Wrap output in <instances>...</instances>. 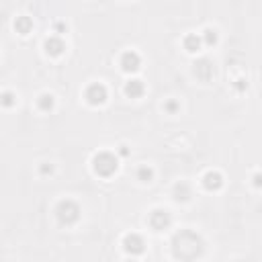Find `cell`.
<instances>
[{
	"instance_id": "obj_1",
	"label": "cell",
	"mask_w": 262,
	"mask_h": 262,
	"mask_svg": "<svg viewBox=\"0 0 262 262\" xmlns=\"http://www.w3.org/2000/svg\"><path fill=\"white\" fill-rule=\"evenodd\" d=\"M174 256L182 258V260H191L201 254L203 250V242L195 231H180V234L174 236Z\"/></svg>"
},
{
	"instance_id": "obj_2",
	"label": "cell",
	"mask_w": 262,
	"mask_h": 262,
	"mask_svg": "<svg viewBox=\"0 0 262 262\" xmlns=\"http://www.w3.org/2000/svg\"><path fill=\"white\" fill-rule=\"evenodd\" d=\"M94 164V172L99 174V176H111V174L117 172V158L113 156L111 152H101L99 156H94L92 160Z\"/></svg>"
},
{
	"instance_id": "obj_3",
	"label": "cell",
	"mask_w": 262,
	"mask_h": 262,
	"mask_svg": "<svg viewBox=\"0 0 262 262\" xmlns=\"http://www.w3.org/2000/svg\"><path fill=\"white\" fill-rule=\"evenodd\" d=\"M55 215L62 226H74V223L80 219V207L76 205L74 201H62L60 205H57Z\"/></svg>"
},
{
	"instance_id": "obj_4",
	"label": "cell",
	"mask_w": 262,
	"mask_h": 262,
	"mask_svg": "<svg viewBox=\"0 0 262 262\" xmlns=\"http://www.w3.org/2000/svg\"><path fill=\"white\" fill-rule=\"evenodd\" d=\"M192 72H195V76L199 80L207 82L213 78V74H215V64H213L211 60H207V57H203V60L195 62V68H192Z\"/></svg>"
},
{
	"instance_id": "obj_5",
	"label": "cell",
	"mask_w": 262,
	"mask_h": 262,
	"mask_svg": "<svg viewBox=\"0 0 262 262\" xmlns=\"http://www.w3.org/2000/svg\"><path fill=\"white\" fill-rule=\"evenodd\" d=\"M86 101H88L92 106H99L106 101V88L103 84H90L88 88H86Z\"/></svg>"
},
{
	"instance_id": "obj_6",
	"label": "cell",
	"mask_w": 262,
	"mask_h": 262,
	"mask_svg": "<svg viewBox=\"0 0 262 262\" xmlns=\"http://www.w3.org/2000/svg\"><path fill=\"white\" fill-rule=\"evenodd\" d=\"M150 226L154 227V229H158V231H162V229H166L168 226H170V213L168 211H162V209H156L150 215Z\"/></svg>"
},
{
	"instance_id": "obj_7",
	"label": "cell",
	"mask_w": 262,
	"mask_h": 262,
	"mask_svg": "<svg viewBox=\"0 0 262 262\" xmlns=\"http://www.w3.org/2000/svg\"><path fill=\"white\" fill-rule=\"evenodd\" d=\"M141 66V57L135 52H125L121 55V68L125 72H138Z\"/></svg>"
},
{
	"instance_id": "obj_8",
	"label": "cell",
	"mask_w": 262,
	"mask_h": 262,
	"mask_svg": "<svg viewBox=\"0 0 262 262\" xmlns=\"http://www.w3.org/2000/svg\"><path fill=\"white\" fill-rule=\"evenodd\" d=\"M123 246H125V250H127L129 254H141L145 244H143L141 236H138V234H129V236H125Z\"/></svg>"
},
{
	"instance_id": "obj_9",
	"label": "cell",
	"mask_w": 262,
	"mask_h": 262,
	"mask_svg": "<svg viewBox=\"0 0 262 262\" xmlns=\"http://www.w3.org/2000/svg\"><path fill=\"white\" fill-rule=\"evenodd\" d=\"M66 50V43L60 39V37H50V39L45 41V52L47 55H52V57H57V55H62Z\"/></svg>"
},
{
	"instance_id": "obj_10",
	"label": "cell",
	"mask_w": 262,
	"mask_h": 262,
	"mask_svg": "<svg viewBox=\"0 0 262 262\" xmlns=\"http://www.w3.org/2000/svg\"><path fill=\"white\" fill-rule=\"evenodd\" d=\"M203 187L207 191H219L223 187V176L219 172H207L205 176H203Z\"/></svg>"
},
{
	"instance_id": "obj_11",
	"label": "cell",
	"mask_w": 262,
	"mask_h": 262,
	"mask_svg": "<svg viewBox=\"0 0 262 262\" xmlns=\"http://www.w3.org/2000/svg\"><path fill=\"white\" fill-rule=\"evenodd\" d=\"M125 92H127V96H131V99H140V96L145 92V86L141 80H129L127 84H125Z\"/></svg>"
},
{
	"instance_id": "obj_12",
	"label": "cell",
	"mask_w": 262,
	"mask_h": 262,
	"mask_svg": "<svg viewBox=\"0 0 262 262\" xmlns=\"http://www.w3.org/2000/svg\"><path fill=\"white\" fill-rule=\"evenodd\" d=\"M201 43H203V37H199V35H195V33L184 37V50L191 52V53L199 52V50H201Z\"/></svg>"
},
{
	"instance_id": "obj_13",
	"label": "cell",
	"mask_w": 262,
	"mask_h": 262,
	"mask_svg": "<svg viewBox=\"0 0 262 262\" xmlns=\"http://www.w3.org/2000/svg\"><path fill=\"white\" fill-rule=\"evenodd\" d=\"M15 29H17V33L27 35V33L33 29V21H31L29 17H17V21H15Z\"/></svg>"
},
{
	"instance_id": "obj_14",
	"label": "cell",
	"mask_w": 262,
	"mask_h": 262,
	"mask_svg": "<svg viewBox=\"0 0 262 262\" xmlns=\"http://www.w3.org/2000/svg\"><path fill=\"white\" fill-rule=\"evenodd\" d=\"M174 197H176V201H187L191 197V187L187 182H180L174 187Z\"/></svg>"
},
{
	"instance_id": "obj_15",
	"label": "cell",
	"mask_w": 262,
	"mask_h": 262,
	"mask_svg": "<svg viewBox=\"0 0 262 262\" xmlns=\"http://www.w3.org/2000/svg\"><path fill=\"white\" fill-rule=\"evenodd\" d=\"M217 39H219V37H217L215 29H205V33H203V43L209 45V47H213V45L217 43Z\"/></svg>"
},
{
	"instance_id": "obj_16",
	"label": "cell",
	"mask_w": 262,
	"mask_h": 262,
	"mask_svg": "<svg viewBox=\"0 0 262 262\" xmlns=\"http://www.w3.org/2000/svg\"><path fill=\"white\" fill-rule=\"evenodd\" d=\"M152 178H154V170H152L150 166H140V168H138V180L150 182Z\"/></svg>"
},
{
	"instance_id": "obj_17",
	"label": "cell",
	"mask_w": 262,
	"mask_h": 262,
	"mask_svg": "<svg viewBox=\"0 0 262 262\" xmlns=\"http://www.w3.org/2000/svg\"><path fill=\"white\" fill-rule=\"evenodd\" d=\"M39 109L41 111H52L53 109V96L52 94H43L39 99Z\"/></svg>"
},
{
	"instance_id": "obj_18",
	"label": "cell",
	"mask_w": 262,
	"mask_h": 262,
	"mask_svg": "<svg viewBox=\"0 0 262 262\" xmlns=\"http://www.w3.org/2000/svg\"><path fill=\"white\" fill-rule=\"evenodd\" d=\"M13 99H15V96H13L11 92H4V94H2V103H4V106H11V105L15 103Z\"/></svg>"
},
{
	"instance_id": "obj_19",
	"label": "cell",
	"mask_w": 262,
	"mask_h": 262,
	"mask_svg": "<svg viewBox=\"0 0 262 262\" xmlns=\"http://www.w3.org/2000/svg\"><path fill=\"white\" fill-rule=\"evenodd\" d=\"M166 111H168V113H176V111H178V103H176V101H168V103H166Z\"/></svg>"
},
{
	"instance_id": "obj_20",
	"label": "cell",
	"mask_w": 262,
	"mask_h": 262,
	"mask_svg": "<svg viewBox=\"0 0 262 262\" xmlns=\"http://www.w3.org/2000/svg\"><path fill=\"white\" fill-rule=\"evenodd\" d=\"M254 187L262 189V174H254Z\"/></svg>"
},
{
	"instance_id": "obj_21",
	"label": "cell",
	"mask_w": 262,
	"mask_h": 262,
	"mask_svg": "<svg viewBox=\"0 0 262 262\" xmlns=\"http://www.w3.org/2000/svg\"><path fill=\"white\" fill-rule=\"evenodd\" d=\"M53 29H55L57 33H62V31H66L68 27H66V25H62V23H55V27H53Z\"/></svg>"
},
{
	"instance_id": "obj_22",
	"label": "cell",
	"mask_w": 262,
	"mask_h": 262,
	"mask_svg": "<svg viewBox=\"0 0 262 262\" xmlns=\"http://www.w3.org/2000/svg\"><path fill=\"white\" fill-rule=\"evenodd\" d=\"M121 154H123V156H127V154H129V150L125 148V145H121Z\"/></svg>"
},
{
	"instance_id": "obj_23",
	"label": "cell",
	"mask_w": 262,
	"mask_h": 262,
	"mask_svg": "<svg viewBox=\"0 0 262 262\" xmlns=\"http://www.w3.org/2000/svg\"><path fill=\"white\" fill-rule=\"evenodd\" d=\"M41 172H43V174H47V172H52V166H43V168H41Z\"/></svg>"
}]
</instances>
